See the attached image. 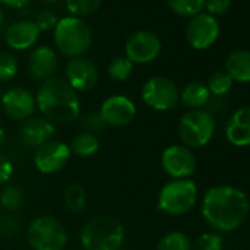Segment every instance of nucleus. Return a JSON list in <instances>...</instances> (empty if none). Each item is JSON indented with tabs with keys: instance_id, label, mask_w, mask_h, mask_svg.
<instances>
[{
	"instance_id": "nucleus-1",
	"label": "nucleus",
	"mask_w": 250,
	"mask_h": 250,
	"mask_svg": "<svg viewBox=\"0 0 250 250\" xmlns=\"http://www.w3.org/2000/svg\"><path fill=\"white\" fill-rule=\"evenodd\" d=\"M250 203L247 196L231 186H216L208 190L202 203L206 222L218 231H232L247 218Z\"/></svg>"
},
{
	"instance_id": "nucleus-2",
	"label": "nucleus",
	"mask_w": 250,
	"mask_h": 250,
	"mask_svg": "<svg viewBox=\"0 0 250 250\" xmlns=\"http://www.w3.org/2000/svg\"><path fill=\"white\" fill-rule=\"evenodd\" d=\"M36 103L47 121L68 124L80 116L77 91L61 78H49L39 88Z\"/></svg>"
},
{
	"instance_id": "nucleus-3",
	"label": "nucleus",
	"mask_w": 250,
	"mask_h": 250,
	"mask_svg": "<svg viewBox=\"0 0 250 250\" xmlns=\"http://www.w3.org/2000/svg\"><path fill=\"white\" fill-rule=\"evenodd\" d=\"M125 231L122 224L107 215H99L87 221L81 229V244L85 250H119Z\"/></svg>"
},
{
	"instance_id": "nucleus-4",
	"label": "nucleus",
	"mask_w": 250,
	"mask_h": 250,
	"mask_svg": "<svg viewBox=\"0 0 250 250\" xmlns=\"http://www.w3.org/2000/svg\"><path fill=\"white\" fill-rule=\"evenodd\" d=\"M55 43L62 55L80 58L91 46V30L80 18L68 17L58 21L55 27Z\"/></svg>"
},
{
	"instance_id": "nucleus-5",
	"label": "nucleus",
	"mask_w": 250,
	"mask_h": 250,
	"mask_svg": "<svg viewBox=\"0 0 250 250\" xmlns=\"http://www.w3.org/2000/svg\"><path fill=\"white\" fill-rule=\"evenodd\" d=\"M27 238L34 250H63L68 234L59 219L42 215L28 225Z\"/></svg>"
},
{
	"instance_id": "nucleus-6",
	"label": "nucleus",
	"mask_w": 250,
	"mask_h": 250,
	"mask_svg": "<svg viewBox=\"0 0 250 250\" xmlns=\"http://www.w3.org/2000/svg\"><path fill=\"white\" fill-rule=\"evenodd\" d=\"M197 200V187L190 180H172L167 183L159 196L158 208L168 215L187 213Z\"/></svg>"
},
{
	"instance_id": "nucleus-7",
	"label": "nucleus",
	"mask_w": 250,
	"mask_h": 250,
	"mask_svg": "<svg viewBox=\"0 0 250 250\" xmlns=\"http://www.w3.org/2000/svg\"><path fill=\"white\" fill-rule=\"evenodd\" d=\"M215 121L212 115L202 109H191L183 115L178 124V134L188 147H202L213 136Z\"/></svg>"
},
{
	"instance_id": "nucleus-8",
	"label": "nucleus",
	"mask_w": 250,
	"mask_h": 250,
	"mask_svg": "<svg viewBox=\"0 0 250 250\" xmlns=\"http://www.w3.org/2000/svg\"><path fill=\"white\" fill-rule=\"evenodd\" d=\"M143 102L155 110L174 109L180 100V91L174 81L165 77H153L143 85Z\"/></svg>"
},
{
	"instance_id": "nucleus-9",
	"label": "nucleus",
	"mask_w": 250,
	"mask_h": 250,
	"mask_svg": "<svg viewBox=\"0 0 250 250\" xmlns=\"http://www.w3.org/2000/svg\"><path fill=\"white\" fill-rule=\"evenodd\" d=\"M161 40L150 31H137L125 43V58L133 63H149L155 61L161 52Z\"/></svg>"
},
{
	"instance_id": "nucleus-10",
	"label": "nucleus",
	"mask_w": 250,
	"mask_h": 250,
	"mask_svg": "<svg viewBox=\"0 0 250 250\" xmlns=\"http://www.w3.org/2000/svg\"><path fill=\"white\" fill-rule=\"evenodd\" d=\"M71 158V149L66 143L50 140L37 147L34 155V165L43 174H55L61 171Z\"/></svg>"
},
{
	"instance_id": "nucleus-11",
	"label": "nucleus",
	"mask_w": 250,
	"mask_h": 250,
	"mask_svg": "<svg viewBox=\"0 0 250 250\" xmlns=\"http://www.w3.org/2000/svg\"><path fill=\"white\" fill-rule=\"evenodd\" d=\"M219 36L218 21L208 14H197L187 25L186 37L191 47L202 50L215 43Z\"/></svg>"
},
{
	"instance_id": "nucleus-12",
	"label": "nucleus",
	"mask_w": 250,
	"mask_h": 250,
	"mask_svg": "<svg viewBox=\"0 0 250 250\" xmlns=\"http://www.w3.org/2000/svg\"><path fill=\"white\" fill-rule=\"evenodd\" d=\"M164 171L177 180L190 177L196 169V158L186 146H169L164 150L161 159Z\"/></svg>"
},
{
	"instance_id": "nucleus-13",
	"label": "nucleus",
	"mask_w": 250,
	"mask_h": 250,
	"mask_svg": "<svg viewBox=\"0 0 250 250\" xmlns=\"http://www.w3.org/2000/svg\"><path fill=\"white\" fill-rule=\"evenodd\" d=\"M136 104L122 94L107 97L100 107V116L106 125L112 127H125L136 118Z\"/></svg>"
},
{
	"instance_id": "nucleus-14",
	"label": "nucleus",
	"mask_w": 250,
	"mask_h": 250,
	"mask_svg": "<svg viewBox=\"0 0 250 250\" xmlns=\"http://www.w3.org/2000/svg\"><path fill=\"white\" fill-rule=\"evenodd\" d=\"M0 102H2L5 113L17 121H25L31 118L36 110V97L24 87H14L8 90Z\"/></svg>"
},
{
	"instance_id": "nucleus-15",
	"label": "nucleus",
	"mask_w": 250,
	"mask_h": 250,
	"mask_svg": "<svg viewBox=\"0 0 250 250\" xmlns=\"http://www.w3.org/2000/svg\"><path fill=\"white\" fill-rule=\"evenodd\" d=\"M66 83L75 91L91 90L97 84V68L87 58H72L65 69Z\"/></svg>"
},
{
	"instance_id": "nucleus-16",
	"label": "nucleus",
	"mask_w": 250,
	"mask_h": 250,
	"mask_svg": "<svg viewBox=\"0 0 250 250\" xmlns=\"http://www.w3.org/2000/svg\"><path fill=\"white\" fill-rule=\"evenodd\" d=\"M53 136H55L53 124L43 116L25 119L20 128L21 142L28 147H40L44 143L50 142Z\"/></svg>"
},
{
	"instance_id": "nucleus-17",
	"label": "nucleus",
	"mask_w": 250,
	"mask_h": 250,
	"mask_svg": "<svg viewBox=\"0 0 250 250\" xmlns=\"http://www.w3.org/2000/svg\"><path fill=\"white\" fill-rule=\"evenodd\" d=\"M40 37V30L33 21H17L6 30L5 39L9 47L15 50H25L31 47Z\"/></svg>"
},
{
	"instance_id": "nucleus-18",
	"label": "nucleus",
	"mask_w": 250,
	"mask_h": 250,
	"mask_svg": "<svg viewBox=\"0 0 250 250\" xmlns=\"http://www.w3.org/2000/svg\"><path fill=\"white\" fill-rule=\"evenodd\" d=\"M225 134L234 146H250V107H240L231 115Z\"/></svg>"
},
{
	"instance_id": "nucleus-19",
	"label": "nucleus",
	"mask_w": 250,
	"mask_h": 250,
	"mask_svg": "<svg viewBox=\"0 0 250 250\" xmlns=\"http://www.w3.org/2000/svg\"><path fill=\"white\" fill-rule=\"evenodd\" d=\"M58 66L56 53L46 46L33 50L28 59V72L34 80H49Z\"/></svg>"
},
{
	"instance_id": "nucleus-20",
	"label": "nucleus",
	"mask_w": 250,
	"mask_h": 250,
	"mask_svg": "<svg viewBox=\"0 0 250 250\" xmlns=\"http://www.w3.org/2000/svg\"><path fill=\"white\" fill-rule=\"evenodd\" d=\"M225 72L231 80L240 83L250 81V52L249 50H234L228 55L225 61Z\"/></svg>"
},
{
	"instance_id": "nucleus-21",
	"label": "nucleus",
	"mask_w": 250,
	"mask_h": 250,
	"mask_svg": "<svg viewBox=\"0 0 250 250\" xmlns=\"http://www.w3.org/2000/svg\"><path fill=\"white\" fill-rule=\"evenodd\" d=\"M210 93L208 90V87L203 83L194 81L187 84L183 91L180 93V99L184 103V106L191 109H199L202 106H205L209 102Z\"/></svg>"
},
{
	"instance_id": "nucleus-22",
	"label": "nucleus",
	"mask_w": 250,
	"mask_h": 250,
	"mask_svg": "<svg viewBox=\"0 0 250 250\" xmlns=\"http://www.w3.org/2000/svg\"><path fill=\"white\" fill-rule=\"evenodd\" d=\"M69 149L78 158H90L99 150V139L91 133L83 131L74 137Z\"/></svg>"
},
{
	"instance_id": "nucleus-23",
	"label": "nucleus",
	"mask_w": 250,
	"mask_h": 250,
	"mask_svg": "<svg viewBox=\"0 0 250 250\" xmlns=\"http://www.w3.org/2000/svg\"><path fill=\"white\" fill-rule=\"evenodd\" d=\"M158 250H191V244L184 232L172 231L161 238Z\"/></svg>"
},
{
	"instance_id": "nucleus-24",
	"label": "nucleus",
	"mask_w": 250,
	"mask_h": 250,
	"mask_svg": "<svg viewBox=\"0 0 250 250\" xmlns=\"http://www.w3.org/2000/svg\"><path fill=\"white\" fill-rule=\"evenodd\" d=\"M167 3L180 17H194L202 11L205 0H167Z\"/></svg>"
},
{
	"instance_id": "nucleus-25",
	"label": "nucleus",
	"mask_w": 250,
	"mask_h": 250,
	"mask_svg": "<svg viewBox=\"0 0 250 250\" xmlns=\"http://www.w3.org/2000/svg\"><path fill=\"white\" fill-rule=\"evenodd\" d=\"M109 77L115 81H125L133 72V62L128 61L125 56H118L112 59V62L107 66Z\"/></svg>"
},
{
	"instance_id": "nucleus-26",
	"label": "nucleus",
	"mask_w": 250,
	"mask_h": 250,
	"mask_svg": "<svg viewBox=\"0 0 250 250\" xmlns=\"http://www.w3.org/2000/svg\"><path fill=\"white\" fill-rule=\"evenodd\" d=\"M65 203L69 210L81 212L87 203V194H85L84 187L80 184H71L65 193Z\"/></svg>"
},
{
	"instance_id": "nucleus-27",
	"label": "nucleus",
	"mask_w": 250,
	"mask_h": 250,
	"mask_svg": "<svg viewBox=\"0 0 250 250\" xmlns=\"http://www.w3.org/2000/svg\"><path fill=\"white\" fill-rule=\"evenodd\" d=\"M206 87H208L209 93H212L215 96H224L225 93H228L231 90L232 80L225 71H216L209 77Z\"/></svg>"
},
{
	"instance_id": "nucleus-28",
	"label": "nucleus",
	"mask_w": 250,
	"mask_h": 250,
	"mask_svg": "<svg viewBox=\"0 0 250 250\" xmlns=\"http://www.w3.org/2000/svg\"><path fill=\"white\" fill-rule=\"evenodd\" d=\"M24 203V193L18 186H8L0 191V205L8 210H17Z\"/></svg>"
},
{
	"instance_id": "nucleus-29",
	"label": "nucleus",
	"mask_w": 250,
	"mask_h": 250,
	"mask_svg": "<svg viewBox=\"0 0 250 250\" xmlns=\"http://www.w3.org/2000/svg\"><path fill=\"white\" fill-rule=\"evenodd\" d=\"M100 3L102 0H66V8L75 18H80L94 14Z\"/></svg>"
},
{
	"instance_id": "nucleus-30",
	"label": "nucleus",
	"mask_w": 250,
	"mask_h": 250,
	"mask_svg": "<svg viewBox=\"0 0 250 250\" xmlns=\"http://www.w3.org/2000/svg\"><path fill=\"white\" fill-rule=\"evenodd\" d=\"M18 61L9 52H0V81H9L17 75Z\"/></svg>"
},
{
	"instance_id": "nucleus-31",
	"label": "nucleus",
	"mask_w": 250,
	"mask_h": 250,
	"mask_svg": "<svg viewBox=\"0 0 250 250\" xmlns=\"http://www.w3.org/2000/svg\"><path fill=\"white\" fill-rule=\"evenodd\" d=\"M191 250H222V238L215 232H205L193 243Z\"/></svg>"
},
{
	"instance_id": "nucleus-32",
	"label": "nucleus",
	"mask_w": 250,
	"mask_h": 250,
	"mask_svg": "<svg viewBox=\"0 0 250 250\" xmlns=\"http://www.w3.org/2000/svg\"><path fill=\"white\" fill-rule=\"evenodd\" d=\"M83 127L87 130V133H91V134H97V133H102L106 127L104 121L102 119L100 113L97 112H91L88 115L84 116V121H83Z\"/></svg>"
},
{
	"instance_id": "nucleus-33",
	"label": "nucleus",
	"mask_w": 250,
	"mask_h": 250,
	"mask_svg": "<svg viewBox=\"0 0 250 250\" xmlns=\"http://www.w3.org/2000/svg\"><path fill=\"white\" fill-rule=\"evenodd\" d=\"M58 24V18L56 15L52 12V11H42L37 14V18H36V25L39 27L40 31H49V30H55Z\"/></svg>"
},
{
	"instance_id": "nucleus-34",
	"label": "nucleus",
	"mask_w": 250,
	"mask_h": 250,
	"mask_svg": "<svg viewBox=\"0 0 250 250\" xmlns=\"http://www.w3.org/2000/svg\"><path fill=\"white\" fill-rule=\"evenodd\" d=\"M203 6H206V9L213 15H222L229 9L231 0H205Z\"/></svg>"
},
{
	"instance_id": "nucleus-35",
	"label": "nucleus",
	"mask_w": 250,
	"mask_h": 250,
	"mask_svg": "<svg viewBox=\"0 0 250 250\" xmlns=\"http://www.w3.org/2000/svg\"><path fill=\"white\" fill-rule=\"evenodd\" d=\"M12 174H14V165H12V162L8 158L0 155V186L6 184L11 180Z\"/></svg>"
},
{
	"instance_id": "nucleus-36",
	"label": "nucleus",
	"mask_w": 250,
	"mask_h": 250,
	"mask_svg": "<svg viewBox=\"0 0 250 250\" xmlns=\"http://www.w3.org/2000/svg\"><path fill=\"white\" fill-rule=\"evenodd\" d=\"M31 0H0V3L9 6V8H24L27 6Z\"/></svg>"
},
{
	"instance_id": "nucleus-37",
	"label": "nucleus",
	"mask_w": 250,
	"mask_h": 250,
	"mask_svg": "<svg viewBox=\"0 0 250 250\" xmlns=\"http://www.w3.org/2000/svg\"><path fill=\"white\" fill-rule=\"evenodd\" d=\"M3 142H5V130H3L2 125H0V147H2Z\"/></svg>"
},
{
	"instance_id": "nucleus-38",
	"label": "nucleus",
	"mask_w": 250,
	"mask_h": 250,
	"mask_svg": "<svg viewBox=\"0 0 250 250\" xmlns=\"http://www.w3.org/2000/svg\"><path fill=\"white\" fill-rule=\"evenodd\" d=\"M3 22H5V15H3V11L0 9V27L3 25Z\"/></svg>"
},
{
	"instance_id": "nucleus-39",
	"label": "nucleus",
	"mask_w": 250,
	"mask_h": 250,
	"mask_svg": "<svg viewBox=\"0 0 250 250\" xmlns=\"http://www.w3.org/2000/svg\"><path fill=\"white\" fill-rule=\"evenodd\" d=\"M43 2H46V3H56V2H59V0H43Z\"/></svg>"
},
{
	"instance_id": "nucleus-40",
	"label": "nucleus",
	"mask_w": 250,
	"mask_h": 250,
	"mask_svg": "<svg viewBox=\"0 0 250 250\" xmlns=\"http://www.w3.org/2000/svg\"><path fill=\"white\" fill-rule=\"evenodd\" d=\"M0 100H2V91H0Z\"/></svg>"
}]
</instances>
